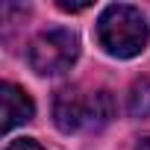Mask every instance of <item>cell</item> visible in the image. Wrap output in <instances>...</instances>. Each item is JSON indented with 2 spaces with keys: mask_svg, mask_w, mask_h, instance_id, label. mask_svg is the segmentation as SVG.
<instances>
[{
  "mask_svg": "<svg viewBox=\"0 0 150 150\" xmlns=\"http://www.w3.org/2000/svg\"><path fill=\"white\" fill-rule=\"evenodd\" d=\"M0 103H3V124H0L3 132H12L15 127L30 124L33 115H35L33 97L21 86H15V83H3L0 86Z\"/></svg>",
  "mask_w": 150,
  "mask_h": 150,
  "instance_id": "4",
  "label": "cell"
},
{
  "mask_svg": "<svg viewBox=\"0 0 150 150\" xmlns=\"http://www.w3.org/2000/svg\"><path fill=\"white\" fill-rule=\"evenodd\" d=\"M3 150H47V147H41L35 138H15V141H9Z\"/></svg>",
  "mask_w": 150,
  "mask_h": 150,
  "instance_id": "6",
  "label": "cell"
},
{
  "mask_svg": "<svg viewBox=\"0 0 150 150\" xmlns=\"http://www.w3.org/2000/svg\"><path fill=\"white\" fill-rule=\"evenodd\" d=\"M115 118V100L109 91H80L77 86H65L53 97V121L62 132L100 129Z\"/></svg>",
  "mask_w": 150,
  "mask_h": 150,
  "instance_id": "2",
  "label": "cell"
},
{
  "mask_svg": "<svg viewBox=\"0 0 150 150\" xmlns=\"http://www.w3.org/2000/svg\"><path fill=\"white\" fill-rule=\"evenodd\" d=\"M77 56H80V38H77V33H71L65 27H53V30L38 33L27 50L30 68L35 74H41V77H53V74L68 71L77 62Z\"/></svg>",
  "mask_w": 150,
  "mask_h": 150,
  "instance_id": "3",
  "label": "cell"
},
{
  "mask_svg": "<svg viewBox=\"0 0 150 150\" xmlns=\"http://www.w3.org/2000/svg\"><path fill=\"white\" fill-rule=\"evenodd\" d=\"M94 33H97V44L115 59H132L150 41V30H147L144 15L129 3L106 6L97 18Z\"/></svg>",
  "mask_w": 150,
  "mask_h": 150,
  "instance_id": "1",
  "label": "cell"
},
{
  "mask_svg": "<svg viewBox=\"0 0 150 150\" xmlns=\"http://www.w3.org/2000/svg\"><path fill=\"white\" fill-rule=\"evenodd\" d=\"M88 6H91V3H65V0L59 3L62 12H83V9H88Z\"/></svg>",
  "mask_w": 150,
  "mask_h": 150,
  "instance_id": "7",
  "label": "cell"
},
{
  "mask_svg": "<svg viewBox=\"0 0 150 150\" xmlns=\"http://www.w3.org/2000/svg\"><path fill=\"white\" fill-rule=\"evenodd\" d=\"M135 150H150V135H147V138H141V141L135 144Z\"/></svg>",
  "mask_w": 150,
  "mask_h": 150,
  "instance_id": "8",
  "label": "cell"
},
{
  "mask_svg": "<svg viewBox=\"0 0 150 150\" xmlns=\"http://www.w3.org/2000/svg\"><path fill=\"white\" fill-rule=\"evenodd\" d=\"M127 112L132 118H147L150 115V77H138L127 94Z\"/></svg>",
  "mask_w": 150,
  "mask_h": 150,
  "instance_id": "5",
  "label": "cell"
}]
</instances>
